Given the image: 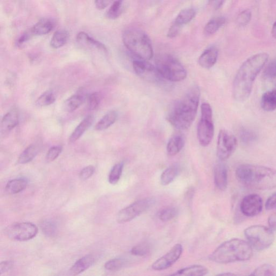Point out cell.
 <instances>
[{
	"mask_svg": "<svg viewBox=\"0 0 276 276\" xmlns=\"http://www.w3.org/2000/svg\"><path fill=\"white\" fill-rule=\"evenodd\" d=\"M225 1L226 0H209V4L215 10H217L222 7Z\"/></svg>",
	"mask_w": 276,
	"mask_h": 276,
	"instance_id": "cell-52",
	"label": "cell"
},
{
	"mask_svg": "<svg viewBox=\"0 0 276 276\" xmlns=\"http://www.w3.org/2000/svg\"><path fill=\"white\" fill-rule=\"evenodd\" d=\"M239 182L248 188L266 191L276 188V170L266 166L244 164L236 170Z\"/></svg>",
	"mask_w": 276,
	"mask_h": 276,
	"instance_id": "cell-3",
	"label": "cell"
},
{
	"mask_svg": "<svg viewBox=\"0 0 276 276\" xmlns=\"http://www.w3.org/2000/svg\"><path fill=\"white\" fill-rule=\"evenodd\" d=\"M180 168L178 165H172L165 170L161 176V184L163 186H167L174 181L178 176Z\"/></svg>",
	"mask_w": 276,
	"mask_h": 276,
	"instance_id": "cell-28",
	"label": "cell"
},
{
	"mask_svg": "<svg viewBox=\"0 0 276 276\" xmlns=\"http://www.w3.org/2000/svg\"><path fill=\"white\" fill-rule=\"evenodd\" d=\"M226 22V19L224 17H215L205 25L204 29V33L206 36H212L217 32L225 24Z\"/></svg>",
	"mask_w": 276,
	"mask_h": 276,
	"instance_id": "cell-29",
	"label": "cell"
},
{
	"mask_svg": "<svg viewBox=\"0 0 276 276\" xmlns=\"http://www.w3.org/2000/svg\"><path fill=\"white\" fill-rule=\"evenodd\" d=\"M219 52L217 48L210 47L206 49L198 60L199 65L205 68L212 67L217 62Z\"/></svg>",
	"mask_w": 276,
	"mask_h": 276,
	"instance_id": "cell-17",
	"label": "cell"
},
{
	"mask_svg": "<svg viewBox=\"0 0 276 276\" xmlns=\"http://www.w3.org/2000/svg\"><path fill=\"white\" fill-rule=\"evenodd\" d=\"M245 234L248 243L257 250L268 248L274 240L273 230L261 225L248 227L245 230Z\"/></svg>",
	"mask_w": 276,
	"mask_h": 276,
	"instance_id": "cell-7",
	"label": "cell"
},
{
	"mask_svg": "<svg viewBox=\"0 0 276 276\" xmlns=\"http://www.w3.org/2000/svg\"><path fill=\"white\" fill-rule=\"evenodd\" d=\"M252 275H274L275 270L274 267L268 264H265L257 267Z\"/></svg>",
	"mask_w": 276,
	"mask_h": 276,
	"instance_id": "cell-40",
	"label": "cell"
},
{
	"mask_svg": "<svg viewBox=\"0 0 276 276\" xmlns=\"http://www.w3.org/2000/svg\"><path fill=\"white\" fill-rule=\"evenodd\" d=\"M14 266V262L12 261L3 262L0 265V272L1 274L10 271Z\"/></svg>",
	"mask_w": 276,
	"mask_h": 276,
	"instance_id": "cell-49",
	"label": "cell"
},
{
	"mask_svg": "<svg viewBox=\"0 0 276 276\" xmlns=\"http://www.w3.org/2000/svg\"><path fill=\"white\" fill-rule=\"evenodd\" d=\"M214 182L216 186L221 190L225 191L228 186V171L225 165L219 162L214 169Z\"/></svg>",
	"mask_w": 276,
	"mask_h": 276,
	"instance_id": "cell-15",
	"label": "cell"
},
{
	"mask_svg": "<svg viewBox=\"0 0 276 276\" xmlns=\"http://www.w3.org/2000/svg\"><path fill=\"white\" fill-rule=\"evenodd\" d=\"M196 15V12L193 8L185 9L181 11L177 17L175 23L182 27L191 21Z\"/></svg>",
	"mask_w": 276,
	"mask_h": 276,
	"instance_id": "cell-32",
	"label": "cell"
},
{
	"mask_svg": "<svg viewBox=\"0 0 276 276\" xmlns=\"http://www.w3.org/2000/svg\"><path fill=\"white\" fill-rule=\"evenodd\" d=\"M151 252V246L147 243H143L134 247L131 250V254L136 256H145Z\"/></svg>",
	"mask_w": 276,
	"mask_h": 276,
	"instance_id": "cell-41",
	"label": "cell"
},
{
	"mask_svg": "<svg viewBox=\"0 0 276 276\" xmlns=\"http://www.w3.org/2000/svg\"><path fill=\"white\" fill-rule=\"evenodd\" d=\"M200 90L192 86L184 97L177 100L170 107L167 116L169 123L180 130H186L191 126L195 119L199 105Z\"/></svg>",
	"mask_w": 276,
	"mask_h": 276,
	"instance_id": "cell-2",
	"label": "cell"
},
{
	"mask_svg": "<svg viewBox=\"0 0 276 276\" xmlns=\"http://www.w3.org/2000/svg\"><path fill=\"white\" fill-rule=\"evenodd\" d=\"M39 152L38 146L36 145H30L28 148H26L20 154L17 163L24 165L31 162L36 157Z\"/></svg>",
	"mask_w": 276,
	"mask_h": 276,
	"instance_id": "cell-30",
	"label": "cell"
},
{
	"mask_svg": "<svg viewBox=\"0 0 276 276\" xmlns=\"http://www.w3.org/2000/svg\"><path fill=\"white\" fill-rule=\"evenodd\" d=\"M27 181L24 179H16L9 181L6 191L9 194H16L23 191L27 186Z\"/></svg>",
	"mask_w": 276,
	"mask_h": 276,
	"instance_id": "cell-27",
	"label": "cell"
},
{
	"mask_svg": "<svg viewBox=\"0 0 276 276\" xmlns=\"http://www.w3.org/2000/svg\"><path fill=\"white\" fill-rule=\"evenodd\" d=\"M113 2L114 0H95V5L98 10H102Z\"/></svg>",
	"mask_w": 276,
	"mask_h": 276,
	"instance_id": "cell-50",
	"label": "cell"
},
{
	"mask_svg": "<svg viewBox=\"0 0 276 276\" xmlns=\"http://www.w3.org/2000/svg\"><path fill=\"white\" fill-rule=\"evenodd\" d=\"M123 41L126 48L137 58L149 60L153 56L151 41L144 31L130 29L124 31Z\"/></svg>",
	"mask_w": 276,
	"mask_h": 276,
	"instance_id": "cell-5",
	"label": "cell"
},
{
	"mask_svg": "<svg viewBox=\"0 0 276 276\" xmlns=\"http://www.w3.org/2000/svg\"><path fill=\"white\" fill-rule=\"evenodd\" d=\"M181 27L180 26L174 22L168 30L167 37L170 39L176 38L179 33Z\"/></svg>",
	"mask_w": 276,
	"mask_h": 276,
	"instance_id": "cell-48",
	"label": "cell"
},
{
	"mask_svg": "<svg viewBox=\"0 0 276 276\" xmlns=\"http://www.w3.org/2000/svg\"><path fill=\"white\" fill-rule=\"evenodd\" d=\"M118 114L116 111H110L99 121L95 126V129L98 131L106 130L116 122Z\"/></svg>",
	"mask_w": 276,
	"mask_h": 276,
	"instance_id": "cell-26",
	"label": "cell"
},
{
	"mask_svg": "<svg viewBox=\"0 0 276 276\" xmlns=\"http://www.w3.org/2000/svg\"><path fill=\"white\" fill-rule=\"evenodd\" d=\"M269 57L266 53L257 54L241 65L233 83V96L236 101H244L249 98L256 77L266 65Z\"/></svg>",
	"mask_w": 276,
	"mask_h": 276,
	"instance_id": "cell-1",
	"label": "cell"
},
{
	"mask_svg": "<svg viewBox=\"0 0 276 276\" xmlns=\"http://www.w3.org/2000/svg\"><path fill=\"white\" fill-rule=\"evenodd\" d=\"M133 68L135 74L146 81L159 83L163 82L164 80L158 72L156 66L147 62V60L142 59L134 60Z\"/></svg>",
	"mask_w": 276,
	"mask_h": 276,
	"instance_id": "cell-12",
	"label": "cell"
},
{
	"mask_svg": "<svg viewBox=\"0 0 276 276\" xmlns=\"http://www.w3.org/2000/svg\"><path fill=\"white\" fill-rule=\"evenodd\" d=\"M69 38L68 31L64 29L58 30L54 34L50 41V46L54 49L63 47Z\"/></svg>",
	"mask_w": 276,
	"mask_h": 276,
	"instance_id": "cell-31",
	"label": "cell"
},
{
	"mask_svg": "<svg viewBox=\"0 0 276 276\" xmlns=\"http://www.w3.org/2000/svg\"><path fill=\"white\" fill-rule=\"evenodd\" d=\"M55 21L52 19H43L34 24L30 31L33 36H45L53 30Z\"/></svg>",
	"mask_w": 276,
	"mask_h": 276,
	"instance_id": "cell-19",
	"label": "cell"
},
{
	"mask_svg": "<svg viewBox=\"0 0 276 276\" xmlns=\"http://www.w3.org/2000/svg\"><path fill=\"white\" fill-rule=\"evenodd\" d=\"M239 137L240 141L245 144H252L257 139V136L254 131L245 128H241Z\"/></svg>",
	"mask_w": 276,
	"mask_h": 276,
	"instance_id": "cell-38",
	"label": "cell"
},
{
	"mask_svg": "<svg viewBox=\"0 0 276 276\" xmlns=\"http://www.w3.org/2000/svg\"><path fill=\"white\" fill-rule=\"evenodd\" d=\"M32 36H33V34L30 30L29 32H27L23 33L22 36L18 39V40H17V45L18 46L22 45L25 42H27L29 39H30Z\"/></svg>",
	"mask_w": 276,
	"mask_h": 276,
	"instance_id": "cell-51",
	"label": "cell"
},
{
	"mask_svg": "<svg viewBox=\"0 0 276 276\" xmlns=\"http://www.w3.org/2000/svg\"><path fill=\"white\" fill-rule=\"evenodd\" d=\"M197 134L198 142L203 147L209 146L213 140L214 135L213 111L208 103L202 104L201 117L197 125Z\"/></svg>",
	"mask_w": 276,
	"mask_h": 276,
	"instance_id": "cell-8",
	"label": "cell"
},
{
	"mask_svg": "<svg viewBox=\"0 0 276 276\" xmlns=\"http://www.w3.org/2000/svg\"><path fill=\"white\" fill-rule=\"evenodd\" d=\"M62 147L60 146H55L52 147L48 151L46 159L48 162L55 161L61 153L62 151Z\"/></svg>",
	"mask_w": 276,
	"mask_h": 276,
	"instance_id": "cell-44",
	"label": "cell"
},
{
	"mask_svg": "<svg viewBox=\"0 0 276 276\" xmlns=\"http://www.w3.org/2000/svg\"><path fill=\"white\" fill-rule=\"evenodd\" d=\"M123 0H116L112 5L107 13L108 18L115 20L122 14L123 12Z\"/></svg>",
	"mask_w": 276,
	"mask_h": 276,
	"instance_id": "cell-33",
	"label": "cell"
},
{
	"mask_svg": "<svg viewBox=\"0 0 276 276\" xmlns=\"http://www.w3.org/2000/svg\"><path fill=\"white\" fill-rule=\"evenodd\" d=\"M56 100L55 95L53 91H47L39 97L36 105L39 107L49 106L53 104Z\"/></svg>",
	"mask_w": 276,
	"mask_h": 276,
	"instance_id": "cell-35",
	"label": "cell"
},
{
	"mask_svg": "<svg viewBox=\"0 0 276 276\" xmlns=\"http://www.w3.org/2000/svg\"><path fill=\"white\" fill-rule=\"evenodd\" d=\"M219 275H235V274H233V273H222V274H220Z\"/></svg>",
	"mask_w": 276,
	"mask_h": 276,
	"instance_id": "cell-55",
	"label": "cell"
},
{
	"mask_svg": "<svg viewBox=\"0 0 276 276\" xmlns=\"http://www.w3.org/2000/svg\"><path fill=\"white\" fill-rule=\"evenodd\" d=\"M261 106L265 111H273L276 110V90L265 92L262 97Z\"/></svg>",
	"mask_w": 276,
	"mask_h": 276,
	"instance_id": "cell-24",
	"label": "cell"
},
{
	"mask_svg": "<svg viewBox=\"0 0 276 276\" xmlns=\"http://www.w3.org/2000/svg\"><path fill=\"white\" fill-rule=\"evenodd\" d=\"M263 206L262 197L257 194H252L246 196L242 200L240 211L247 217H254L260 214Z\"/></svg>",
	"mask_w": 276,
	"mask_h": 276,
	"instance_id": "cell-14",
	"label": "cell"
},
{
	"mask_svg": "<svg viewBox=\"0 0 276 276\" xmlns=\"http://www.w3.org/2000/svg\"><path fill=\"white\" fill-rule=\"evenodd\" d=\"M94 117L92 115L85 117L79 125L75 129L69 137V143L72 144L79 140L84 133L88 130L94 122Z\"/></svg>",
	"mask_w": 276,
	"mask_h": 276,
	"instance_id": "cell-18",
	"label": "cell"
},
{
	"mask_svg": "<svg viewBox=\"0 0 276 276\" xmlns=\"http://www.w3.org/2000/svg\"><path fill=\"white\" fill-rule=\"evenodd\" d=\"M185 141L184 137L179 134L172 136L168 142L167 152L170 156H175L183 150Z\"/></svg>",
	"mask_w": 276,
	"mask_h": 276,
	"instance_id": "cell-21",
	"label": "cell"
},
{
	"mask_svg": "<svg viewBox=\"0 0 276 276\" xmlns=\"http://www.w3.org/2000/svg\"><path fill=\"white\" fill-rule=\"evenodd\" d=\"M183 252V246L180 244L176 245L165 255L153 263L152 269L155 271H162L169 268L179 260Z\"/></svg>",
	"mask_w": 276,
	"mask_h": 276,
	"instance_id": "cell-13",
	"label": "cell"
},
{
	"mask_svg": "<svg viewBox=\"0 0 276 276\" xmlns=\"http://www.w3.org/2000/svg\"><path fill=\"white\" fill-rule=\"evenodd\" d=\"M95 168L93 166H88L84 167L80 172V178L85 181L91 178L94 174Z\"/></svg>",
	"mask_w": 276,
	"mask_h": 276,
	"instance_id": "cell-46",
	"label": "cell"
},
{
	"mask_svg": "<svg viewBox=\"0 0 276 276\" xmlns=\"http://www.w3.org/2000/svg\"><path fill=\"white\" fill-rule=\"evenodd\" d=\"M155 198L153 197L144 198L125 207L121 210L117 216V221L119 223H125L130 222L148 211L155 203Z\"/></svg>",
	"mask_w": 276,
	"mask_h": 276,
	"instance_id": "cell-9",
	"label": "cell"
},
{
	"mask_svg": "<svg viewBox=\"0 0 276 276\" xmlns=\"http://www.w3.org/2000/svg\"><path fill=\"white\" fill-rule=\"evenodd\" d=\"M19 123V114L16 110L7 112L3 117L1 124V131L6 134L11 132Z\"/></svg>",
	"mask_w": 276,
	"mask_h": 276,
	"instance_id": "cell-16",
	"label": "cell"
},
{
	"mask_svg": "<svg viewBox=\"0 0 276 276\" xmlns=\"http://www.w3.org/2000/svg\"><path fill=\"white\" fill-rule=\"evenodd\" d=\"M95 262L94 257L90 255H86L78 260L70 270L73 275L79 274L88 269Z\"/></svg>",
	"mask_w": 276,
	"mask_h": 276,
	"instance_id": "cell-20",
	"label": "cell"
},
{
	"mask_svg": "<svg viewBox=\"0 0 276 276\" xmlns=\"http://www.w3.org/2000/svg\"><path fill=\"white\" fill-rule=\"evenodd\" d=\"M155 66L164 80L172 82L184 80L187 71L179 60L169 55L160 56L155 60Z\"/></svg>",
	"mask_w": 276,
	"mask_h": 276,
	"instance_id": "cell-6",
	"label": "cell"
},
{
	"mask_svg": "<svg viewBox=\"0 0 276 276\" xmlns=\"http://www.w3.org/2000/svg\"><path fill=\"white\" fill-rule=\"evenodd\" d=\"M253 254V248L249 243L234 238L224 242L216 249L210 260L219 264H228L249 260Z\"/></svg>",
	"mask_w": 276,
	"mask_h": 276,
	"instance_id": "cell-4",
	"label": "cell"
},
{
	"mask_svg": "<svg viewBox=\"0 0 276 276\" xmlns=\"http://www.w3.org/2000/svg\"><path fill=\"white\" fill-rule=\"evenodd\" d=\"M76 40L77 42L83 45L96 48L99 50L107 51V49L102 43L90 37L88 33L85 32H80L77 34Z\"/></svg>",
	"mask_w": 276,
	"mask_h": 276,
	"instance_id": "cell-23",
	"label": "cell"
},
{
	"mask_svg": "<svg viewBox=\"0 0 276 276\" xmlns=\"http://www.w3.org/2000/svg\"><path fill=\"white\" fill-rule=\"evenodd\" d=\"M271 34L272 37L276 39V21L274 23L272 28Z\"/></svg>",
	"mask_w": 276,
	"mask_h": 276,
	"instance_id": "cell-54",
	"label": "cell"
},
{
	"mask_svg": "<svg viewBox=\"0 0 276 276\" xmlns=\"http://www.w3.org/2000/svg\"><path fill=\"white\" fill-rule=\"evenodd\" d=\"M101 95L99 92L92 93L88 98V107L90 110H96L99 106Z\"/></svg>",
	"mask_w": 276,
	"mask_h": 276,
	"instance_id": "cell-45",
	"label": "cell"
},
{
	"mask_svg": "<svg viewBox=\"0 0 276 276\" xmlns=\"http://www.w3.org/2000/svg\"><path fill=\"white\" fill-rule=\"evenodd\" d=\"M252 13L251 11L246 10L238 14L236 19L237 25L240 27H244L251 21Z\"/></svg>",
	"mask_w": 276,
	"mask_h": 276,
	"instance_id": "cell-43",
	"label": "cell"
},
{
	"mask_svg": "<svg viewBox=\"0 0 276 276\" xmlns=\"http://www.w3.org/2000/svg\"><path fill=\"white\" fill-rule=\"evenodd\" d=\"M178 214V211L175 207H166L159 212L158 217L162 222H168L175 218Z\"/></svg>",
	"mask_w": 276,
	"mask_h": 276,
	"instance_id": "cell-37",
	"label": "cell"
},
{
	"mask_svg": "<svg viewBox=\"0 0 276 276\" xmlns=\"http://www.w3.org/2000/svg\"><path fill=\"white\" fill-rule=\"evenodd\" d=\"M209 273L205 267L201 265H193L184 267L172 274L174 275L202 276Z\"/></svg>",
	"mask_w": 276,
	"mask_h": 276,
	"instance_id": "cell-22",
	"label": "cell"
},
{
	"mask_svg": "<svg viewBox=\"0 0 276 276\" xmlns=\"http://www.w3.org/2000/svg\"><path fill=\"white\" fill-rule=\"evenodd\" d=\"M264 79L271 80L276 77V59H273L267 64L263 74Z\"/></svg>",
	"mask_w": 276,
	"mask_h": 276,
	"instance_id": "cell-42",
	"label": "cell"
},
{
	"mask_svg": "<svg viewBox=\"0 0 276 276\" xmlns=\"http://www.w3.org/2000/svg\"><path fill=\"white\" fill-rule=\"evenodd\" d=\"M38 233V227L31 222L14 223L5 229V235L15 241L29 240L36 237Z\"/></svg>",
	"mask_w": 276,
	"mask_h": 276,
	"instance_id": "cell-10",
	"label": "cell"
},
{
	"mask_svg": "<svg viewBox=\"0 0 276 276\" xmlns=\"http://www.w3.org/2000/svg\"><path fill=\"white\" fill-rule=\"evenodd\" d=\"M265 208L269 211L276 210V193L267 199L265 203Z\"/></svg>",
	"mask_w": 276,
	"mask_h": 276,
	"instance_id": "cell-47",
	"label": "cell"
},
{
	"mask_svg": "<svg viewBox=\"0 0 276 276\" xmlns=\"http://www.w3.org/2000/svg\"><path fill=\"white\" fill-rule=\"evenodd\" d=\"M41 228L43 233L48 237H53L57 232V227L55 222L50 220L43 221Z\"/></svg>",
	"mask_w": 276,
	"mask_h": 276,
	"instance_id": "cell-36",
	"label": "cell"
},
{
	"mask_svg": "<svg viewBox=\"0 0 276 276\" xmlns=\"http://www.w3.org/2000/svg\"><path fill=\"white\" fill-rule=\"evenodd\" d=\"M124 165L123 162H119L112 167L109 176V182L111 184L116 185L119 182L122 175Z\"/></svg>",
	"mask_w": 276,
	"mask_h": 276,
	"instance_id": "cell-34",
	"label": "cell"
},
{
	"mask_svg": "<svg viewBox=\"0 0 276 276\" xmlns=\"http://www.w3.org/2000/svg\"><path fill=\"white\" fill-rule=\"evenodd\" d=\"M84 101V97L81 94H75L67 99L63 104V110L71 113L79 109Z\"/></svg>",
	"mask_w": 276,
	"mask_h": 276,
	"instance_id": "cell-25",
	"label": "cell"
},
{
	"mask_svg": "<svg viewBox=\"0 0 276 276\" xmlns=\"http://www.w3.org/2000/svg\"><path fill=\"white\" fill-rule=\"evenodd\" d=\"M125 264V261L123 259L114 258L106 262L105 267L108 271H115L122 269Z\"/></svg>",
	"mask_w": 276,
	"mask_h": 276,
	"instance_id": "cell-39",
	"label": "cell"
},
{
	"mask_svg": "<svg viewBox=\"0 0 276 276\" xmlns=\"http://www.w3.org/2000/svg\"><path fill=\"white\" fill-rule=\"evenodd\" d=\"M268 224L272 230H276V213L271 214L268 219Z\"/></svg>",
	"mask_w": 276,
	"mask_h": 276,
	"instance_id": "cell-53",
	"label": "cell"
},
{
	"mask_svg": "<svg viewBox=\"0 0 276 276\" xmlns=\"http://www.w3.org/2000/svg\"><path fill=\"white\" fill-rule=\"evenodd\" d=\"M237 146L236 136L226 129L220 131L217 145V155L222 161L228 159L235 151Z\"/></svg>",
	"mask_w": 276,
	"mask_h": 276,
	"instance_id": "cell-11",
	"label": "cell"
}]
</instances>
